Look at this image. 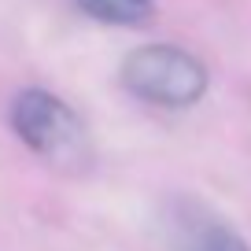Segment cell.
<instances>
[{"label": "cell", "mask_w": 251, "mask_h": 251, "mask_svg": "<svg viewBox=\"0 0 251 251\" xmlns=\"http://www.w3.org/2000/svg\"><path fill=\"white\" fill-rule=\"evenodd\" d=\"M11 129L33 155H41L55 170L63 174L93 170L96 151L81 115L48 89H23L11 100Z\"/></svg>", "instance_id": "obj_1"}, {"label": "cell", "mask_w": 251, "mask_h": 251, "mask_svg": "<svg viewBox=\"0 0 251 251\" xmlns=\"http://www.w3.org/2000/svg\"><path fill=\"white\" fill-rule=\"evenodd\" d=\"M89 19L107 26H141L155 15V0H74Z\"/></svg>", "instance_id": "obj_4"}, {"label": "cell", "mask_w": 251, "mask_h": 251, "mask_svg": "<svg viewBox=\"0 0 251 251\" xmlns=\"http://www.w3.org/2000/svg\"><path fill=\"white\" fill-rule=\"evenodd\" d=\"M122 85L155 107H192L207 93V71L192 52L177 45H144L126 55Z\"/></svg>", "instance_id": "obj_2"}, {"label": "cell", "mask_w": 251, "mask_h": 251, "mask_svg": "<svg viewBox=\"0 0 251 251\" xmlns=\"http://www.w3.org/2000/svg\"><path fill=\"white\" fill-rule=\"evenodd\" d=\"M166 229L177 251H251L229 222L196 200H174L166 207Z\"/></svg>", "instance_id": "obj_3"}]
</instances>
